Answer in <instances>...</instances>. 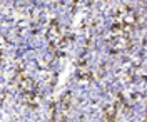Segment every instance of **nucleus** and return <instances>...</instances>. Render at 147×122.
I'll return each instance as SVG.
<instances>
[{"mask_svg": "<svg viewBox=\"0 0 147 122\" xmlns=\"http://www.w3.org/2000/svg\"><path fill=\"white\" fill-rule=\"evenodd\" d=\"M137 28V13L129 5L119 7L114 13V19L110 24L109 37L112 45L117 49H127L132 40V34Z\"/></svg>", "mask_w": 147, "mask_h": 122, "instance_id": "1", "label": "nucleus"}]
</instances>
